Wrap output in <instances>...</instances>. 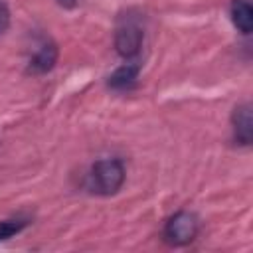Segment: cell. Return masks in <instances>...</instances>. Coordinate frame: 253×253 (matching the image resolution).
<instances>
[{
	"mask_svg": "<svg viewBox=\"0 0 253 253\" xmlns=\"http://www.w3.org/2000/svg\"><path fill=\"white\" fill-rule=\"evenodd\" d=\"M198 229H200V223H198V217L196 213L192 211H178L174 213L166 225H164V239L174 245V247H182V245H188L196 239L198 235Z\"/></svg>",
	"mask_w": 253,
	"mask_h": 253,
	"instance_id": "3957f363",
	"label": "cell"
},
{
	"mask_svg": "<svg viewBox=\"0 0 253 253\" xmlns=\"http://www.w3.org/2000/svg\"><path fill=\"white\" fill-rule=\"evenodd\" d=\"M231 125H233V134L239 144H249L253 138V119H251V105L243 103L233 109L231 115Z\"/></svg>",
	"mask_w": 253,
	"mask_h": 253,
	"instance_id": "277c9868",
	"label": "cell"
},
{
	"mask_svg": "<svg viewBox=\"0 0 253 253\" xmlns=\"http://www.w3.org/2000/svg\"><path fill=\"white\" fill-rule=\"evenodd\" d=\"M125 182V166L119 158L97 160L91 168V190L101 196H113Z\"/></svg>",
	"mask_w": 253,
	"mask_h": 253,
	"instance_id": "7a4b0ae2",
	"label": "cell"
},
{
	"mask_svg": "<svg viewBox=\"0 0 253 253\" xmlns=\"http://www.w3.org/2000/svg\"><path fill=\"white\" fill-rule=\"evenodd\" d=\"M136 77H138V65L136 63H125L109 77V85L117 91H128L134 87Z\"/></svg>",
	"mask_w": 253,
	"mask_h": 253,
	"instance_id": "52a82bcc",
	"label": "cell"
},
{
	"mask_svg": "<svg viewBox=\"0 0 253 253\" xmlns=\"http://www.w3.org/2000/svg\"><path fill=\"white\" fill-rule=\"evenodd\" d=\"M231 20L241 34H251L253 30V6L251 0H233L231 2Z\"/></svg>",
	"mask_w": 253,
	"mask_h": 253,
	"instance_id": "8992f818",
	"label": "cell"
},
{
	"mask_svg": "<svg viewBox=\"0 0 253 253\" xmlns=\"http://www.w3.org/2000/svg\"><path fill=\"white\" fill-rule=\"evenodd\" d=\"M75 2H77V0H57V4H59V6H63V8H73V6H75Z\"/></svg>",
	"mask_w": 253,
	"mask_h": 253,
	"instance_id": "30bf717a",
	"label": "cell"
},
{
	"mask_svg": "<svg viewBox=\"0 0 253 253\" xmlns=\"http://www.w3.org/2000/svg\"><path fill=\"white\" fill-rule=\"evenodd\" d=\"M8 24H10V10H8L6 2L0 0V34L8 28Z\"/></svg>",
	"mask_w": 253,
	"mask_h": 253,
	"instance_id": "9c48e42d",
	"label": "cell"
},
{
	"mask_svg": "<svg viewBox=\"0 0 253 253\" xmlns=\"http://www.w3.org/2000/svg\"><path fill=\"white\" fill-rule=\"evenodd\" d=\"M57 61V45L53 42H43L40 49L30 59V71L32 73H45L49 71Z\"/></svg>",
	"mask_w": 253,
	"mask_h": 253,
	"instance_id": "5b68a950",
	"label": "cell"
},
{
	"mask_svg": "<svg viewBox=\"0 0 253 253\" xmlns=\"http://www.w3.org/2000/svg\"><path fill=\"white\" fill-rule=\"evenodd\" d=\"M26 219H6L0 221V239H8L12 235H16L18 231H22L26 227Z\"/></svg>",
	"mask_w": 253,
	"mask_h": 253,
	"instance_id": "ba28073f",
	"label": "cell"
},
{
	"mask_svg": "<svg viewBox=\"0 0 253 253\" xmlns=\"http://www.w3.org/2000/svg\"><path fill=\"white\" fill-rule=\"evenodd\" d=\"M142 40H144L142 16L134 10H126L125 14H121L117 20V28H115L117 53L123 55L125 59H132L140 51Z\"/></svg>",
	"mask_w": 253,
	"mask_h": 253,
	"instance_id": "6da1fadb",
	"label": "cell"
}]
</instances>
